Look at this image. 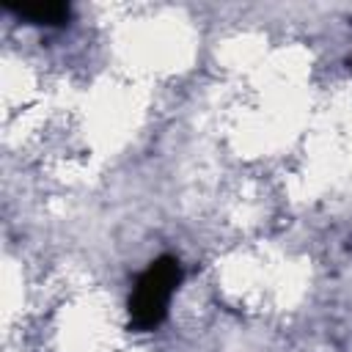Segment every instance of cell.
Wrapping results in <instances>:
<instances>
[{"mask_svg":"<svg viewBox=\"0 0 352 352\" xmlns=\"http://www.w3.org/2000/svg\"><path fill=\"white\" fill-rule=\"evenodd\" d=\"M176 283H179V261L160 258L157 264L148 267V272L140 278L132 297V319L138 327L143 330L154 327L165 316V305Z\"/></svg>","mask_w":352,"mask_h":352,"instance_id":"6da1fadb","label":"cell"},{"mask_svg":"<svg viewBox=\"0 0 352 352\" xmlns=\"http://www.w3.org/2000/svg\"><path fill=\"white\" fill-rule=\"evenodd\" d=\"M11 8L36 25H63L69 19V6L63 3H30V6H11Z\"/></svg>","mask_w":352,"mask_h":352,"instance_id":"7a4b0ae2","label":"cell"}]
</instances>
